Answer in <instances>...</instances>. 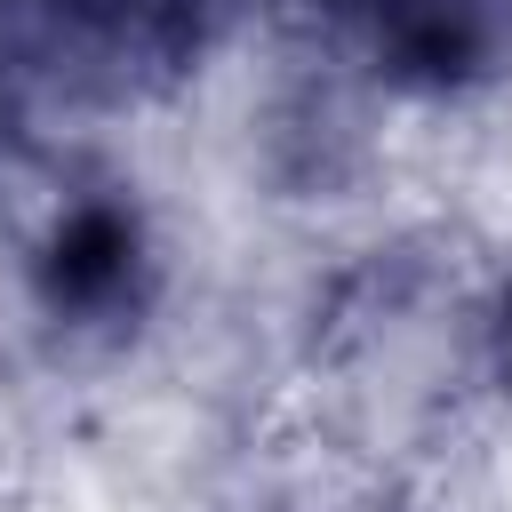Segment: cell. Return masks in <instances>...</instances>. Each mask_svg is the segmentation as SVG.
I'll list each match as a JSON object with an SVG mask.
<instances>
[{
    "label": "cell",
    "instance_id": "1",
    "mask_svg": "<svg viewBox=\"0 0 512 512\" xmlns=\"http://www.w3.org/2000/svg\"><path fill=\"white\" fill-rule=\"evenodd\" d=\"M320 376L352 400L360 424H440L472 384L504 376V288H472L448 256L424 248H376L360 272L336 280L320 336Z\"/></svg>",
    "mask_w": 512,
    "mask_h": 512
},
{
    "label": "cell",
    "instance_id": "2",
    "mask_svg": "<svg viewBox=\"0 0 512 512\" xmlns=\"http://www.w3.org/2000/svg\"><path fill=\"white\" fill-rule=\"evenodd\" d=\"M152 288H160L152 224L112 184L72 192L32 240V304L64 336H128L152 312Z\"/></svg>",
    "mask_w": 512,
    "mask_h": 512
},
{
    "label": "cell",
    "instance_id": "3",
    "mask_svg": "<svg viewBox=\"0 0 512 512\" xmlns=\"http://www.w3.org/2000/svg\"><path fill=\"white\" fill-rule=\"evenodd\" d=\"M240 0H40V24L24 32L48 64L104 96L168 88L208 64V48L232 32Z\"/></svg>",
    "mask_w": 512,
    "mask_h": 512
},
{
    "label": "cell",
    "instance_id": "4",
    "mask_svg": "<svg viewBox=\"0 0 512 512\" xmlns=\"http://www.w3.org/2000/svg\"><path fill=\"white\" fill-rule=\"evenodd\" d=\"M384 88L464 96L512 72V0H304Z\"/></svg>",
    "mask_w": 512,
    "mask_h": 512
},
{
    "label": "cell",
    "instance_id": "5",
    "mask_svg": "<svg viewBox=\"0 0 512 512\" xmlns=\"http://www.w3.org/2000/svg\"><path fill=\"white\" fill-rule=\"evenodd\" d=\"M24 104H32V40H24V24L0 8V160H8V144L24 136Z\"/></svg>",
    "mask_w": 512,
    "mask_h": 512
}]
</instances>
